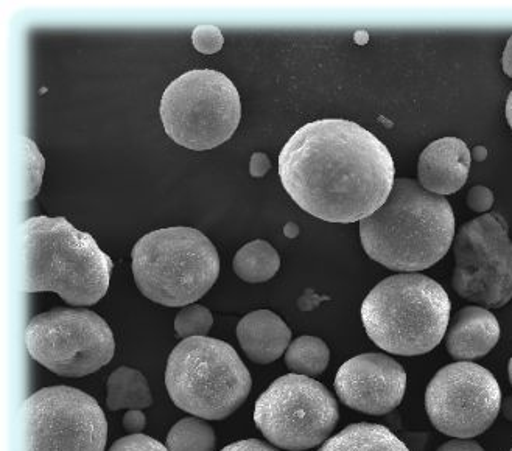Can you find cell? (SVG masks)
<instances>
[{
	"instance_id": "1",
	"label": "cell",
	"mask_w": 512,
	"mask_h": 451,
	"mask_svg": "<svg viewBox=\"0 0 512 451\" xmlns=\"http://www.w3.org/2000/svg\"><path fill=\"white\" fill-rule=\"evenodd\" d=\"M386 145L363 126L343 119L307 123L279 154V176L292 200L329 223L371 217L394 186Z\"/></svg>"
},
{
	"instance_id": "2",
	"label": "cell",
	"mask_w": 512,
	"mask_h": 451,
	"mask_svg": "<svg viewBox=\"0 0 512 451\" xmlns=\"http://www.w3.org/2000/svg\"><path fill=\"white\" fill-rule=\"evenodd\" d=\"M366 254L388 270L416 273L432 268L455 240V215L444 196L414 179H396L388 200L360 221Z\"/></svg>"
},
{
	"instance_id": "3",
	"label": "cell",
	"mask_w": 512,
	"mask_h": 451,
	"mask_svg": "<svg viewBox=\"0 0 512 451\" xmlns=\"http://www.w3.org/2000/svg\"><path fill=\"white\" fill-rule=\"evenodd\" d=\"M25 293L53 291L77 307L108 293L114 262L88 232L64 217H32L24 223Z\"/></svg>"
},
{
	"instance_id": "4",
	"label": "cell",
	"mask_w": 512,
	"mask_h": 451,
	"mask_svg": "<svg viewBox=\"0 0 512 451\" xmlns=\"http://www.w3.org/2000/svg\"><path fill=\"white\" fill-rule=\"evenodd\" d=\"M446 290L422 274L382 280L362 304V321L372 343L388 354L414 357L432 352L449 327Z\"/></svg>"
},
{
	"instance_id": "5",
	"label": "cell",
	"mask_w": 512,
	"mask_h": 451,
	"mask_svg": "<svg viewBox=\"0 0 512 451\" xmlns=\"http://www.w3.org/2000/svg\"><path fill=\"white\" fill-rule=\"evenodd\" d=\"M133 276L145 298L165 307H187L214 287L220 257L214 243L187 226L144 235L131 252Z\"/></svg>"
},
{
	"instance_id": "6",
	"label": "cell",
	"mask_w": 512,
	"mask_h": 451,
	"mask_svg": "<svg viewBox=\"0 0 512 451\" xmlns=\"http://www.w3.org/2000/svg\"><path fill=\"white\" fill-rule=\"evenodd\" d=\"M165 386L179 410L200 419L221 420L248 399L253 380L231 344L193 336L172 350Z\"/></svg>"
},
{
	"instance_id": "7",
	"label": "cell",
	"mask_w": 512,
	"mask_h": 451,
	"mask_svg": "<svg viewBox=\"0 0 512 451\" xmlns=\"http://www.w3.org/2000/svg\"><path fill=\"white\" fill-rule=\"evenodd\" d=\"M165 133L192 151L214 150L231 139L242 119L234 83L212 69L189 70L165 89L159 106Z\"/></svg>"
},
{
	"instance_id": "8",
	"label": "cell",
	"mask_w": 512,
	"mask_h": 451,
	"mask_svg": "<svg viewBox=\"0 0 512 451\" xmlns=\"http://www.w3.org/2000/svg\"><path fill=\"white\" fill-rule=\"evenodd\" d=\"M106 441L105 413L80 389H39L22 403L19 451H105Z\"/></svg>"
},
{
	"instance_id": "9",
	"label": "cell",
	"mask_w": 512,
	"mask_h": 451,
	"mask_svg": "<svg viewBox=\"0 0 512 451\" xmlns=\"http://www.w3.org/2000/svg\"><path fill=\"white\" fill-rule=\"evenodd\" d=\"M30 357L61 377L80 378L102 369L116 354L108 322L85 308H53L25 329Z\"/></svg>"
},
{
	"instance_id": "10",
	"label": "cell",
	"mask_w": 512,
	"mask_h": 451,
	"mask_svg": "<svg viewBox=\"0 0 512 451\" xmlns=\"http://www.w3.org/2000/svg\"><path fill=\"white\" fill-rule=\"evenodd\" d=\"M340 411L326 386L306 375L288 374L257 399L254 422L265 438L288 451L318 447L335 430Z\"/></svg>"
},
{
	"instance_id": "11",
	"label": "cell",
	"mask_w": 512,
	"mask_h": 451,
	"mask_svg": "<svg viewBox=\"0 0 512 451\" xmlns=\"http://www.w3.org/2000/svg\"><path fill=\"white\" fill-rule=\"evenodd\" d=\"M453 290L488 308L512 301V240L508 221L497 214L481 215L464 224L453 240Z\"/></svg>"
},
{
	"instance_id": "12",
	"label": "cell",
	"mask_w": 512,
	"mask_h": 451,
	"mask_svg": "<svg viewBox=\"0 0 512 451\" xmlns=\"http://www.w3.org/2000/svg\"><path fill=\"white\" fill-rule=\"evenodd\" d=\"M500 408L502 391L494 375L470 361L442 368L425 391L428 419L450 438L480 436L494 424Z\"/></svg>"
},
{
	"instance_id": "13",
	"label": "cell",
	"mask_w": 512,
	"mask_h": 451,
	"mask_svg": "<svg viewBox=\"0 0 512 451\" xmlns=\"http://www.w3.org/2000/svg\"><path fill=\"white\" fill-rule=\"evenodd\" d=\"M334 385L344 405L360 413L383 416L404 400L407 374L388 355H358L338 369Z\"/></svg>"
},
{
	"instance_id": "14",
	"label": "cell",
	"mask_w": 512,
	"mask_h": 451,
	"mask_svg": "<svg viewBox=\"0 0 512 451\" xmlns=\"http://www.w3.org/2000/svg\"><path fill=\"white\" fill-rule=\"evenodd\" d=\"M469 148L458 137L435 140L421 153L419 184L435 195H453L463 189L469 176Z\"/></svg>"
},
{
	"instance_id": "15",
	"label": "cell",
	"mask_w": 512,
	"mask_h": 451,
	"mask_svg": "<svg viewBox=\"0 0 512 451\" xmlns=\"http://www.w3.org/2000/svg\"><path fill=\"white\" fill-rule=\"evenodd\" d=\"M500 335V324L488 308L470 305L453 318L446 346L455 360H475L488 355L497 346Z\"/></svg>"
},
{
	"instance_id": "16",
	"label": "cell",
	"mask_w": 512,
	"mask_h": 451,
	"mask_svg": "<svg viewBox=\"0 0 512 451\" xmlns=\"http://www.w3.org/2000/svg\"><path fill=\"white\" fill-rule=\"evenodd\" d=\"M237 338L249 360L270 364L287 352L292 341V330L270 310L249 313L237 326Z\"/></svg>"
},
{
	"instance_id": "17",
	"label": "cell",
	"mask_w": 512,
	"mask_h": 451,
	"mask_svg": "<svg viewBox=\"0 0 512 451\" xmlns=\"http://www.w3.org/2000/svg\"><path fill=\"white\" fill-rule=\"evenodd\" d=\"M318 451H410V448L383 425L362 422L327 439Z\"/></svg>"
},
{
	"instance_id": "18",
	"label": "cell",
	"mask_w": 512,
	"mask_h": 451,
	"mask_svg": "<svg viewBox=\"0 0 512 451\" xmlns=\"http://www.w3.org/2000/svg\"><path fill=\"white\" fill-rule=\"evenodd\" d=\"M106 405L109 410H144L153 405L150 386L147 378L137 369H116L108 378V399Z\"/></svg>"
},
{
	"instance_id": "19",
	"label": "cell",
	"mask_w": 512,
	"mask_h": 451,
	"mask_svg": "<svg viewBox=\"0 0 512 451\" xmlns=\"http://www.w3.org/2000/svg\"><path fill=\"white\" fill-rule=\"evenodd\" d=\"M232 268L248 284H262L278 274L281 257L270 243L254 240L235 254Z\"/></svg>"
},
{
	"instance_id": "20",
	"label": "cell",
	"mask_w": 512,
	"mask_h": 451,
	"mask_svg": "<svg viewBox=\"0 0 512 451\" xmlns=\"http://www.w3.org/2000/svg\"><path fill=\"white\" fill-rule=\"evenodd\" d=\"M330 350L316 336H299L285 352V364L293 372L306 377L323 374L329 366Z\"/></svg>"
},
{
	"instance_id": "21",
	"label": "cell",
	"mask_w": 512,
	"mask_h": 451,
	"mask_svg": "<svg viewBox=\"0 0 512 451\" xmlns=\"http://www.w3.org/2000/svg\"><path fill=\"white\" fill-rule=\"evenodd\" d=\"M169 451H214L215 431L203 419L179 420L167 436Z\"/></svg>"
},
{
	"instance_id": "22",
	"label": "cell",
	"mask_w": 512,
	"mask_h": 451,
	"mask_svg": "<svg viewBox=\"0 0 512 451\" xmlns=\"http://www.w3.org/2000/svg\"><path fill=\"white\" fill-rule=\"evenodd\" d=\"M214 326V316L209 308L203 305H187L178 313L175 319V330L181 338L206 336Z\"/></svg>"
},
{
	"instance_id": "23",
	"label": "cell",
	"mask_w": 512,
	"mask_h": 451,
	"mask_svg": "<svg viewBox=\"0 0 512 451\" xmlns=\"http://www.w3.org/2000/svg\"><path fill=\"white\" fill-rule=\"evenodd\" d=\"M192 44L197 52L214 55L223 49L225 36L215 25H198L192 32Z\"/></svg>"
},
{
	"instance_id": "24",
	"label": "cell",
	"mask_w": 512,
	"mask_h": 451,
	"mask_svg": "<svg viewBox=\"0 0 512 451\" xmlns=\"http://www.w3.org/2000/svg\"><path fill=\"white\" fill-rule=\"evenodd\" d=\"M109 451H169V448L145 434H131L119 439Z\"/></svg>"
},
{
	"instance_id": "25",
	"label": "cell",
	"mask_w": 512,
	"mask_h": 451,
	"mask_svg": "<svg viewBox=\"0 0 512 451\" xmlns=\"http://www.w3.org/2000/svg\"><path fill=\"white\" fill-rule=\"evenodd\" d=\"M467 206L478 214H488L494 206V193L484 186H475L467 193Z\"/></svg>"
},
{
	"instance_id": "26",
	"label": "cell",
	"mask_w": 512,
	"mask_h": 451,
	"mask_svg": "<svg viewBox=\"0 0 512 451\" xmlns=\"http://www.w3.org/2000/svg\"><path fill=\"white\" fill-rule=\"evenodd\" d=\"M145 425H147V419H145V414L141 410H131L123 416V428L128 433L141 434Z\"/></svg>"
},
{
	"instance_id": "27",
	"label": "cell",
	"mask_w": 512,
	"mask_h": 451,
	"mask_svg": "<svg viewBox=\"0 0 512 451\" xmlns=\"http://www.w3.org/2000/svg\"><path fill=\"white\" fill-rule=\"evenodd\" d=\"M271 162L265 153H254L249 162V173L253 178H262L270 172Z\"/></svg>"
},
{
	"instance_id": "28",
	"label": "cell",
	"mask_w": 512,
	"mask_h": 451,
	"mask_svg": "<svg viewBox=\"0 0 512 451\" xmlns=\"http://www.w3.org/2000/svg\"><path fill=\"white\" fill-rule=\"evenodd\" d=\"M221 451H278L264 442L257 441V439H245V441L234 442L228 445Z\"/></svg>"
},
{
	"instance_id": "29",
	"label": "cell",
	"mask_w": 512,
	"mask_h": 451,
	"mask_svg": "<svg viewBox=\"0 0 512 451\" xmlns=\"http://www.w3.org/2000/svg\"><path fill=\"white\" fill-rule=\"evenodd\" d=\"M438 451H484L478 442L464 441V439H453L441 445Z\"/></svg>"
},
{
	"instance_id": "30",
	"label": "cell",
	"mask_w": 512,
	"mask_h": 451,
	"mask_svg": "<svg viewBox=\"0 0 512 451\" xmlns=\"http://www.w3.org/2000/svg\"><path fill=\"white\" fill-rule=\"evenodd\" d=\"M502 64L503 72L512 78V36L506 44L505 52H503Z\"/></svg>"
},
{
	"instance_id": "31",
	"label": "cell",
	"mask_w": 512,
	"mask_h": 451,
	"mask_svg": "<svg viewBox=\"0 0 512 451\" xmlns=\"http://www.w3.org/2000/svg\"><path fill=\"white\" fill-rule=\"evenodd\" d=\"M500 410H502L505 419L512 422V397H506L505 400H502V408Z\"/></svg>"
},
{
	"instance_id": "32",
	"label": "cell",
	"mask_w": 512,
	"mask_h": 451,
	"mask_svg": "<svg viewBox=\"0 0 512 451\" xmlns=\"http://www.w3.org/2000/svg\"><path fill=\"white\" fill-rule=\"evenodd\" d=\"M506 119H508L512 130V92L508 95V100H506Z\"/></svg>"
},
{
	"instance_id": "33",
	"label": "cell",
	"mask_w": 512,
	"mask_h": 451,
	"mask_svg": "<svg viewBox=\"0 0 512 451\" xmlns=\"http://www.w3.org/2000/svg\"><path fill=\"white\" fill-rule=\"evenodd\" d=\"M474 156L477 161H484L486 156H488V150H486L484 147H477L474 150Z\"/></svg>"
},
{
	"instance_id": "34",
	"label": "cell",
	"mask_w": 512,
	"mask_h": 451,
	"mask_svg": "<svg viewBox=\"0 0 512 451\" xmlns=\"http://www.w3.org/2000/svg\"><path fill=\"white\" fill-rule=\"evenodd\" d=\"M285 235H287V237H296V235H298V228H296V224H287V226H285Z\"/></svg>"
},
{
	"instance_id": "35",
	"label": "cell",
	"mask_w": 512,
	"mask_h": 451,
	"mask_svg": "<svg viewBox=\"0 0 512 451\" xmlns=\"http://www.w3.org/2000/svg\"><path fill=\"white\" fill-rule=\"evenodd\" d=\"M508 374H509V382H511V385H512V358H511V360H509Z\"/></svg>"
},
{
	"instance_id": "36",
	"label": "cell",
	"mask_w": 512,
	"mask_h": 451,
	"mask_svg": "<svg viewBox=\"0 0 512 451\" xmlns=\"http://www.w3.org/2000/svg\"><path fill=\"white\" fill-rule=\"evenodd\" d=\"M512 451V450H511Z\"/></svg>"
}]
</instances>
